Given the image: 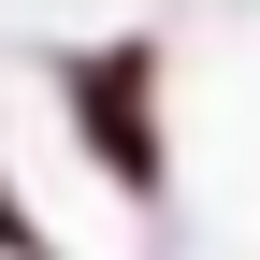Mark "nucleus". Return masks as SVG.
I'll return each mask as SVG.
<instances>
[{"instance_id":"1","label":"nucleus","mask_w":260,"mask_h":260,"mask_svg":"<svg viewBox=\"0 0 260 260\" xmlns=\"http://www.w3.org/2000/svg\"><path fill=\"white\" fill-rule=\"evenodd\" d=\"M73 87H87V130H102V159L145 188V174H159V145H145V58H87Z\"/></svg>"}]
</instances>
